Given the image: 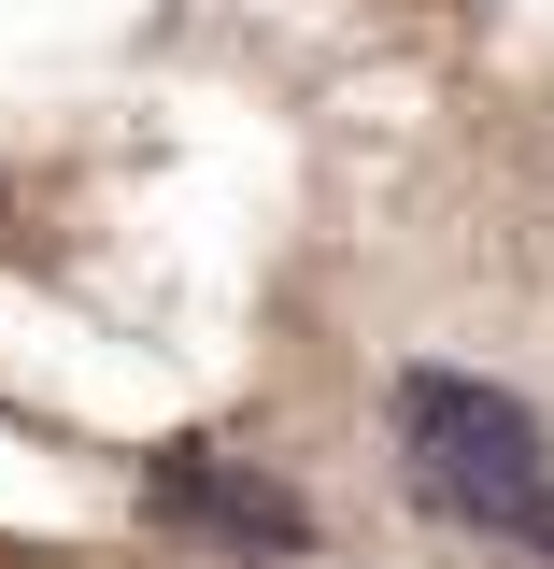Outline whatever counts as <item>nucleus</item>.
I'll list each match as a JSON object with an SVG mask.
<instances>
[{"label":"nucleus","mask_w":554,"mask_h":569,"mask_svg":"<svg viewBox=\"0 0 554 569\" xmlns=\"http://www.w3.org/2000/svg\"><path fill=\"white\" fill-rule=\"evenodd\" d=\"M399 485L512 556H554V441L484 370H399Z\"/></svg>","instance_id":"f257e3e1"},{"label":"nucleus","mask_w":554,"mask_h":569,"mask_svg":"<svg viewBox=\"0 0 554 569\" xmlns=\"http://www.w3.org/2000/svg\"><path fill=\"white\" fill-rule=\"evenodd\" d=\"M142 498H157L171 527L228 541V556H299V541H313V512H299L284 485H256L242 456H213V441H171V456L142 470Z\"/></svg>","instance_id":"f03ea898"}]
</instances>
